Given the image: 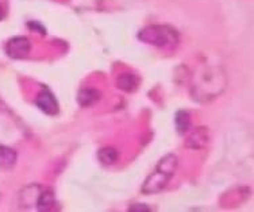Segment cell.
Instances as JSON below:
<instances>
[{
    "label": "cell",
    "mask_w": 254,
    "mask_h": 212,
    "mask_svg": "<svg viewBox=\"0 0 254 212\" xmlns=\"http://www.w3.org/2000/svg\"><path fill=\"white\" fill-rule=\"evenodd\" d=\"M205 141H207V138L203 137V128H199V130L192 134L190 138L188 139V146L196 149V146H197L196 143L199 142V148H203V145L205 143Z\"/></svg>",
    "instance_id": "12"
},
{
    "label": "cell",
    "mask_w": 254,
    "mask_h": 212,
    "mask_svg": "<svg viewBox=\"0 0 254 212\" xmlns=\"http://www.w3.org/2000/svg\"><path fill=\"white\" fill-rule=\"evenodd\" d=\"M119 88L123 89V91H127V92H131L134 89L137 88L138 80L137 77L131 73H123L121 74L117 80Z\"/></svg>",
    "instance_id": "9"
},
{
    "label": "cell",
    "mask_w": 254,
    "mask_h": 212,
    "mask_svg": "<svg viewBox=\"0 0 254 212\" xmlns=\"http://www.w3.org/2000/svg\"><path fill=\"white\" fill-rule=\"evenodd\" d=\"M16 162V153L7 146H0V168L11 169Z\"/></svg>",
    "instance_id": "8"
},
{
    "label": "cell",
    "mask_w": 254,
    "mask_h": 212,
    "mask_svg": "<svg viewBox=\"0 0 254 212\" xmlns=\"http://www.w3.org/2000/svg\"><path fill=\"white\" fill-rule=\"evenodd\" d=\"M190 113L186 112V111H181L179 112L177 115V119H176V124H177V128H179V133H186L188 127H190Z\"/></svg>",
    "instance_id": "11"
},
{
    "label": "cell",
    "mask_w": 254,
    "mask_h": 212,
    "mask_svg": "<svg viewBox=\"0 0 254 212\" xmlns=\"http://www.w3.org/2000/svg\"><path fill=\"white\" fill-rule=\"evenodd\" d=\"M37 106L48 115H56L59 112V103L54 98V95L46 87L39 92L37 98Z\"/></svg>",
    "instance_id": "5"
},
{
    "label": "cell",
    "mask_w": 254,
    "mask_h": 212,
    "mask_svg": "<svg viewBox=\"0 0 254 212\" xmlns=\"http://www.w3.org/2000/svg\"><path fill=\"white\" fill-rule=\"evenodd\" d=\"M78 103L81 104L83 107H89L92 106L99 100L100 98V94L99 91L96 89H91V88H84L78 92Z\"/></svg>",
    "instance_id": "7"
},
{
    "label": "cell",
    "mask_w": 254,
    "mask_h": 212,
    "mask_svg": "<svg viewBox=\"0 0 254 212\" xmlns=\"http://www.w3.org/2000/svg\"><path fill=\"white\" fill-rule=\"evenodd\" d=\"M227 85V76L222 65L204 62L196 68L190 79V95L193 99L207 103L218 98Z\"/></svg>",
    "instance_id": "1"
},
{
    "label": "cell",
    "mask_w": 254,
    "mask_h": 212,
    "mask_svg": "<svg viewBox=\"0 0 254 212\" xmlns=\"http://www.w3.org/2000/svg\"><path fill=\"white\" fill-rule=\"evenodd\" d=\"M3 16H4V11L1 8V5H0V20L3 19Z\"/></svg>",
    "instance_id": "13"
},
{
    "label": "cell",
    "mask_w": 254,
    "mask_h": 212,
    "mask_svg": "<svg viewBox=\"0 0 254 212\" xmlns=\"http://www.w3.org/2000/svg\"><path fill=\"white\" fill-rule=\"evenodd\" d=\"M99 161L104 165H113L118 161V152L114 148H104L102 149L98 154Z\"/></svg>",
    "instance_id": "10"
},
{
    "label": "cell",
    "mask_w": 254,
    "mask_h": 212,
    "mask_svg": "<svg viewBox=\"0 0 254 212\" xmlns=\"http://www.w3.org/2000/svg\"><path fill=\"white\" fill-rule=\"evenodd\" d=\"M56 200H54V195L49 189H41V192L37 199V210L39 211H50L54 207Z\"/></svg>",
    "instance_id": "6"
},
{
    "label": "cell",
    "mask_w": 254,
    "mask_h": 212,
    "mask_svg": "<svg viewBox=\"0 0 254 212\" xmlns=\"http://www.w3.org/2000/svg\"><path fill=\"white\" fill-rule=\"evenodd\" d=\"M139 40L157 48H172L179 44V34L169 26H149L139 33Z\"/></svg>",
    "instance_id": "3"
},
{
    "label": "cell",
    "mask_w": 254,
    "mask_h": 212,
    "mask_svg": "<svg viewBox=\"0 0 254 212\" xmlns=\"http://www.w3.org/2000/svg\"><path fill=\"white\" fill-rule=\"evenodd\" d=\"M30 48L31 45L26 37H15L7 42L5 50H7V54L12 58H22L29 54Z\"/></svg>",
    "instance_id": "4"
},
{
    "label": "cell",
    "mask_w": 254,
    "mask_h": 212,
    "mask_svg": "<svg viewBox=\"0 0 254 212\" xmlns=\"http://www.w3.org/2000/svg\"><path fill=\"white\" fill-rule=\"evenodd\" d=\"M179 159L175 154H168L162 158L157 165L156 170L146 178V181L142 185V192L147 195L161 192L162 189L169 183V180L176 173Z\"/></svg>",
    "instance_id": "2"
}]
</instances>
